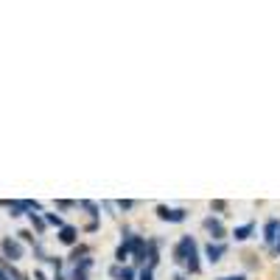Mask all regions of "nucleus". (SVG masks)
I'll return each instance as SVG.
<instances>
[{
  "label": "nucleus",
  "instance_id": "1",
  "mask_svg": "<svg viewBox=\"0 0 280 280\" xmlns=\"http://www.w3.org/2000/svg\"><path fill=\"white\" fill-rule=\"evenodd\" d=\"M174 258H177L179 263H185L191 272H199V261H196V244H194V238H191V236H185L182 241L177 244Z\"/></svg>",
  "mask_w": 280,
  "mask_h": 280
},
{
  "label": "nucleus",
  "instance_id": "2",
  "mask_svg": "<svg viewBox=\"0 0 280 280\" xmlns=\"http://www.w3.org/2000/svg\"><path fill=\"white\" fill-rule=\"evenodd\" d=\"M0 250H3L6 258H12V261H20V258H23V244L14 241V238H6V241L0 244Z\"/></svg>",
  "mask_w": 280,
  "mask_h": 280
},
{
  "label": "nucleus",
  "instance_id": "3",
  "mask_svg": "<svg viewBox=\"0 0 280 280\" xmlns=\"http://www.w3.org/2000/svg\"><path fill=\"white\" fill-rule=\"evenodd\" d=\"M157 216L163 221H185V210H179V207H165L160 205L157 207Z\"/></svg>",
  "mask_w": 280,
  "mask_h": 280
},
{
  "label": "nucleus",
  "instance_id": "4",
  "mask_svg": "<svg viewBox=\"0 0 280 280\" xmlns=\"http://www.w3.org/2000/svg\"><path fill=\"white\" fill-rule=\"evenodd\" d=\"M205 230L210 232L213 238H224V224H221L219 219H213V216H210V219H205Z\"/></svg>",
  "mask_w": 280,
  "mask_h": 280
},
{
  "label": "nucleus",
  "instance_id": "5",
  "mask_svg": "<svg viewBox=\"0 0 280 280\" xmlns=\"http://www.w3.org/2000/svg\"><path fill=\"white\" fill-rule=\"evenodd\" d=\"M263 232H266V236H263V238H266V244H274L280 238V221L277 219H269L266 221V230H263Z\"/></svg>",
  "mask_w": 280,
  "mask_h": 280
},
{
  "label": "nucleus",
  "instance_id": "6",
  "mask_svg": "<svg viewBox=\"0 0 280 280\" xmlns=\"http://www.w3.org/2000/svg\"><path fill=\"white\" fill-rule=\"evenodd\" d=\"M207 261H221V255H224V247H221V244H207Z\"/></svg>",
  "mask_w": 280,
  "mask_h": 280
},
{
  "label": "nucleus",
  "instance_id": "7",
  "mask_svg": "<svg viewBox=\"0 0 280 280\" xmlns=\"http://www.w3.org/2000/svg\"><path fill=\"white\" fill-rule=\"evenodd\" d=\"M59 241L62 244H73L76 241V227H62V230H59Z\"/></svg>",
  "mask_w": 280,
  "mask_h": 280
},
{
  "label": "nucleus",
  "instance_id": "8",
  "mask_svg": "<svg viewBox=\"0 0 280 280\" xmlns=\"http://www.w3.org/2000/svg\"><path fill=\"white\" fill-rule=\"evenodd\" d=\"M252 230H255L252 224H244V227H236V232H232V236H236L238 241H247V238L252 236Z\"/></svg>",
  "mask_w": 280,
  "mask_h": 280
},
{
  "label": "nucleus",
  "instance_id": "9",
  "mask_svg": "<svg viewBox=\"0 0 280 280\" xmlns=\"http://www.w3.org/2000/svg\"><path fill=\"white\" fill-rule=\"evenodd\" d=\"M115 258H118V261H126V258H129V250H126V244H121V247H118V252H115Z\"/></svg>",
  "mask_w": 280,
  "mask_h": 280
},
{
  "label": "nucleus",
  "instance_id": "10",
  "mask_svg": "<svg viewBox=\"0 0 280 280\" xmlns=\"http://www.w3.org/2000/svg\"><path fill=\"white\" fill-rule=\"evenodd\" d=\"M45 221H48V224H56V227H65V224H62V219H59V216H54V213H48V219H45Z\"/></svg>",
  "mask_w": 280,
  "mask_h": 280
},
{
  "label": "nucleus",
  "instance_id": "11",
  "mask_svg": "<svg viewBox=\"0 0 280 280\" xmlns=\"http://www.w3.org/2000/svg\"><path fill=\"white\" fill-rule=\"evenodd\" d=\"M81 207H84V210H90L92 216H98V207L92 205V202H81Z\"/></svg>",
  "mask_w": 280,
  "mask_h": 280
},
{
  "label": "nucleus",
  "instance_id": "12",
  "mask_svg": "<svg viewBox=\"0 0 280 280\" xmlns=\"http://www.w3.org/2000/svg\"><path fill=\"white\" fill-rule=\"evenodd\" d=\"M28 216H31V221H34V224H37V227H39V230H42V227H45V221H42V219H39V216H37V213H28Z\"/></svg>",
  "mask_w": 280,
  "mask_h": 280
},
{
  "label": "nucleus",
  "instance_id": "13",
  "mask_svg": "<svg viewBox=\"0 0 280 280\" xmlns=\"http://www.w3.org/2000/svg\"><path fill=\"white\" fill-rule=\"evenodd\" d=\"M118 277H121V280H132L134 274H132V269H121V274H118Z\"/></svg>",
  "mask_w": 280,
  "mask_h": 280
},
{
  "label": "nucleus",
  "instance_id": "14",
  "mask_svg": "<svg viewBox=\"0 0 280 280\" xmlns=\"http://www.w3.org/2000/svg\"><path fill=\"white\" fill-rule=\"evenodd\" d=\"M140 280H152V266H146L143 272H140Z\"/></svg>",
  "mask_w": 280,
  "mask_h": 280
},
{
  "label": "nucleus",
  "instance_id": "15",
  "mask_svg": "<svg viewBox=\"0 0 280 280\" xmlns=\"http://www.w3.org/2000/svg\"><path fill=\"white\" fill-rule=\"evenodd\" d=\"M118 207H121V210H129V207H134V202L123 199V202H118Z\"/></svg>",
  "mask_w": 280,
  "mask_h": 280
},
{
  "label": "nucleus",
  "instance_id": "16",
  "mask_svg": "<svg viewBox=\"0 0 280 280\" xmlns=\"http://www.w3.org/2000/svg\"><path fill=\"white\" fill-rule=\"evenodd\" d=\"M73 280H87L84 269H76V272H73Z\"/></svg>",
  "mask_w": 280,
  "mask_h": 280
},
{
  "label": "nucleus",
  "instance_id": "17",
  "mask_svg": "<svg viewBox=\"0 0 280 280\" xmlns=\"http://www.w3.org/2000/svg\"><path fill=\"white\" fill-rule=\"evenodd\" d=\"M56 205H59V207H62V210H67V207H73V205H76V202H67V199H62V202H56Z\"/></svg>",
  "mask_w": 280,
  "mask_h": 280
},
{
  "label": "nucleus",
  "instance_id": "18",
  "mask_svg": "<svg viewBox=\"0 0 280 280\" xmlns=\"http://www.w3.org/2000/svg\"><path fill=\"white\" fill-rule=\"evenodd\" d=\"M219 280H247L244 274H230V277H219Z\"/></svg>",
  "mask_w": 280,
  "mask_h": 280
},
{
  "label": "nucleus",
  "instance_id": "19",
  "mask_svg": "<svg viewBox=\"0 0 280 280\" xmlns=\"http://www.w3.org/2000/svg\"><path fill=\"white\" fill-rule=\"evenodd\" d=\"M174 280H185V277H182V274H177V277H174Z\"/></svg>",
  "mask_w": 280,
  "mask_h": 280
},
{
  "label": "nucleus",
  "instance_id": "20",
  "mask_svg": "<svg viewBox=\"0 0 280 280\" xmlns=\"http://www.w3.org/2000/svg\"><path fill=\"white\" fill-rule=\"evenodd\" d=\"M277 250H280V244H277Z\"/></svg>",
  "mask_w": 280,
  "mask_h": 280
}]
</instances>
